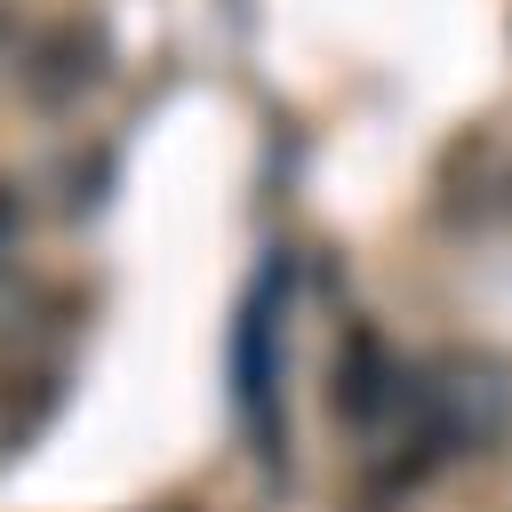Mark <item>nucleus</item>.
Masks as SVG:
<instances>
[{"mask_svg":"<svg viewBox=\"0 0 512 512\" xmlns=\"http://www.w3.org/2000/svg\"><path fill=\"white\" fill-rule=\"evenodd\" d=\"M8 232H16V200H8V184H0V248H8Z\"/></svg>","mask_w":512,"mask_h":512,"instance_id":"nucleus-3","label":"nucleus"},{"mask_svg":"<svg viewBox=\"0 0 512 512\" xmlns=\"http://www.w3.org/2000/svg\"><path fill=\"white\" fill-rule=\"evenodd\" d=\"M16 80H24V96H32V104L64 112L72 96H88V88L104 80V40H96L88 24H80V32H48V40L24 56V72H16Z\"/></svg>","mask_w":512,"mask_h":512,"instance_id":"nucleus-2","label":"nucleus"},{"mask_svg":"<svg viewBox=\"0 0 512 512\" xmlns=\"http://www.w3.org/2000/svg\"><path fill=\"white\" fill-rule=\"evenodd\" d=\"M416 392L424 384H408V368L392 360V344L376 328H344V344H336V416L352 432H384V424L408 432Z\"/></svg>","mask_w":512,"mask_h":512,"instance_id":"nucleus-1","label":"nucleus"}]
</instances>
